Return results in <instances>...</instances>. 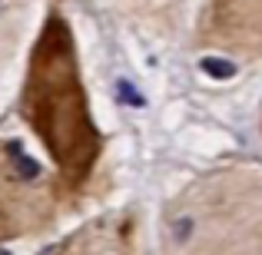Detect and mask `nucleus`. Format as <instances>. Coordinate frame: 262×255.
<instances>
[{
  "label": "nucleus",
  "mask_w": 262,
  "mask_h": 255,
  "mask_svg": "<svg viewBox=\"0 0 262 255\" xmlns=\"http://www.w3.org/2000/svg\"><path fill=\"white\" fill-rule=\"evenodd\" d=\"M7 153H10L13 166H17L20 179H37L40 176V163H33L30 156H24V149H20V143H7Z\"/></svg>",
  "instance_id": "f257e3e1"
},
{
  "label": "nucleus",
  "mask_w": 262,
  "mask_h": 255,
  "mask_svg": "<svg viewBox=\"0 0 262 255\" xmlns=\"http://www.w3.org/2000/svg\"><path fill=\"white\" fill-rule=\"evenodd\" d=\"M199 66H203L209 77H216V80H229L232 73H236V66H232L229 60H219V57H203V60H199Z\"/></svg>",
  "instance_id": "f03ea898"
},
{
  "label": "nucleus",
  "mask_w": 262,
  "mask_h": 255,
  "mask_svg": "<svg viewBox=\"0 0 262 255\" xmlns=\"http://www.w3.org/2000/svg\"><path fill=\"white\" fill-rule=\"evenodd\" d=\"M120 93H123V100H126V103H133V106H143V96L136 93V89L129 86L126 80H120Z\"/></svg>",
  "instance_id": "7ed1b4c3"
},
{
  "label": "nucleus",
  "mask_w": 262,
  "mask_h": 255,
  "mask_svg": "<svg viewBox=\"0 0 262 255\" xmlns=\"http://www.w3.org/2000/svg\"><path fill=\"white\" fill-rule=\"evenodd\" d=\"M189 229H192V222H189V219H183V222L176 225V239H186V236H189Z\"/></svg>",
  "instance_id": "20e7f679"
},
{
  "label": "nucleus",
  "mask_w": 262,
  "mask_h": 255,
  "mask_svg": "<svg viewBox=\"0 0 262 255\" xmlns=\"http://www.w3.org/2000/svg\"><path fill=\"white\" fill-rule=\"evenodd\" d=\"M0 255H10V252H7V249H0Z\"/></svg>",
  "instance_id": "39448f33"
}]
</instances>
